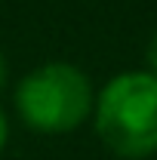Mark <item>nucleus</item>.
Instances as JSON below:
<instances>
[{"instance_id":"obj_5","label":"nucleus","mask_w":157,"mask_h":160,"mask_svg":"<svg viewBox=\"0 0 157 160\" xmlns=\"http://www.w3.org/2000/svg\"><path fill=\"white\" fill-rule=\"evenodd\" d=\"M3 83H6V59L0 52V89H3Z\"/></svg>"},{"instance_id":"obj_1","label":"nucleus","mask_w":157,"mask_h":160,"mask_svg":"<svg viewBox=\"0 0 157 160\" xmlns=\"http://www.w3.org/2000/svg\"><path fill=\"white\" fill-rule=\"evenodd\" d=\"M102 145L123 160H142L157 151V77L126 71L111 77L93 105Z\"/></svg>"},{"instance_id":"obj_2","label":"nucleus","mask_w":157,"mask_h":160,"mask_svg":"<svg viewBox=\"0 0 157 160\" xmlns=\"http://www.w3.org/2000/svg\"><path fill=\"white\" fill-rule=\"evenodd\" d=\"M96 92L89 77L71 62H46L28 71L16 86L19 117L46 136H62L77 129L93 114Z\"/></svg>"},{"instance_id":"obj_4","label":"nucleus","mask_w":157,"mask_h":160,"mask_svg":"<svg viewBox=\"0 0 157 160\" xmlns=\"http://www.w3.org/2000/svg\"><path fill=\"white\" fill-rule=\"evenodd\" d=\"M6 139H9V120H6L3 108H0V154H3V148H6Z\"/></svg>"},{"instance_id":"obj_3","label":"nucleus","mask_w":157,"mask_h":160,"mask_svg":"<svg viewBox=\"0 0 157 160\" xmlns=\"http://www.w3.org/2000/svg\"><path fill=\"white\" fill-rule=\"evenodd\" d=\"M145 62H148V74H154V77H157V31L151 34L148 46H145Z\"/></svg>"}]
</instances>
